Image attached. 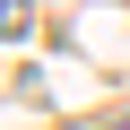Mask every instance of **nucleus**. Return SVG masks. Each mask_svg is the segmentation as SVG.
<instances>
[{
  "label": "nucleus",
  "mask_w": 130,
  "mask_h": 130,
  "mask_svg": "<svg viewBox=\"0 0 130 130\" xmlns=\"http://www.w3.org/2000/svg\"><path fill=\"white\" fill-rule=\"evenodd\" d=\"M113 130H130V113H121V121H113Z\"/></svg>",
  "instance_id": "1"
}]
</instances>
